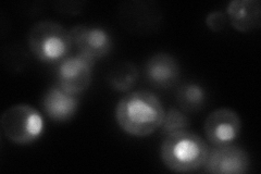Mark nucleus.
<instances>
[{
    "label": "nucleus",
    "mask_w": 261,
    "mask_h": 174,
    "mask_svg": "<svg viewBox=\"0 0 261 174\" xmlns=\"http://www.w3.org/2000/svg\"><path fill=\"white\" fill-rule=\"evenodd\" d=\"M165 108L160 99L148 90H136L122 97L116 107V120L124 133L146 137L161 129Z\"/></svg>",
    "instance_id": "nucleus-1"
},
{
    "label": "nucleus",
    "mask_w": 261,
    "mask_h": 174,
    "mask_svg": "<svg viewBox=\"0 0 261 174\" xmlns=\"http://www.w3.org/2000/svg\"><path fill=\"white\" fill-rule=\"evenodd\" d=\"M210 148L205 139L189 130L170 133L163 139L160 157L166 167L176 173L198 171L205 165Z\"/></svg>",
    "instance_id": "nucleus-2"
},
{
    "label": "nucleus",
    "mask_w": 261,
    "mask_h": 174,
    "mask_svg": "<svg viewBox=\"0 0 261 174\" xmlns=\"http://www.w3.org/2000/svg\"><path fill=\"white\" fill-rule=\"evenodd\" d=\"M32 54L45 63L61 62L73 47L70 31L53 21H40L32 27L28 36Z\"/></svg>",
    "instance_id": "nucleus-3"
},
{
    "label": "nucleus",
    "mask_w": 261,
    "mask_h": 174,
    "mask_svg": "<svg viewBox=\"0 0 261 174\" xmlns=\"http://www.w3.org/2000/svg\"><path fill=\"white\" fill-rule=\"evenodd\" d=\"M2 130L8 140L16 145H30L42 136L44 119L30 105H14L2 115Z\"/></svg>",
    "instance_id": "nucleus-4"
},
{
    "label": "nucleus",
    "mask_w": 261,
    "mask_h": 174,
    "mask_svg": "<svg viewBox=\"0 0 261 174\" xmlns=\"http://www.w3.org/2000/svg\"><path fill=\"white\" fill-rule=\"evenodd\" d=\"M94 63L80 54L65 58L57 69V85L70 95H81L91 85Z\"/></svg>",
    "instance_id": "nucleus-5"
},
{
    "label": "nucleus",
    "mask_w": 261,
    "mask_h": 174,
    "mask_svg": "<svg viewBox=\"0 0 261 174\" xmlns=\"http://www.w3.org/2000/svg\"><path fill=\"white\" fill-rule=\"evenodd\" d=\"M70 35L79 54L94 62L109 55L113 46L111 35L101 27L80 24L71 29Z\"/></svg>",
    "instance_id": "nucleus-6"
},
{
    "label": "nucleus",
    "mask_w": 261,
    "mask_h": 174,
    "mask_svg": "<svg viewBox=\"0 0 261 174\" xmlns=\"http://www.w3.org/2000/svg\"><path fill=\"white\" fill-rule=\"evenodd\" d=\"M242 120L239 113L230 108H219L209 113L203 124L208 142L214 146L230 145L239 137Z\"/></svg>",
    "instance_id": "nucleus-7"
},
{
    "label": "nucleus",
    "mask_w": 261,
    "mask_h": 174,
    "mask_svg": "<svg viewBox=\"0 0 261 174\" xmlns=\"http://www.w3.org/2000/svg\"><path fill=\"white\" fill-rule=\"evenodd\" d=\"M203 168L212 174H244L250 170V157L238 146H215L210 149Z\"/></svg>",
    "instance_id": "nucleus-8"
},
{
    "label": "nucleus",
    "mask_w": 261,
    "mask_h": 174,
    "mask_svg": "<svg viewBox=\"0 0 261 174\" xmlns=\"http://www.w3.org/2000/svg\"><path fill=\"white\" fill-rule=\"evenodd\" d=\"M79 97L65 93L58 85L49 88L43 96L42 107L49 119L55 122H67L76 114Z\"/></svg>",
    "instance_id": "nucleus-9"
},
{
    "label": "nucleus",
    "mask_w": 261,
    "mask_h": 174,
    "mask_svg": "<svg viewBox=\"0 0 261 174\" xmlns=\"http://www.w3.org/2000/svg\"><path fill=\"white\" fill-rule=\"evenodd\" d=\"M147 81L156 88L173 86L179 78V65L174 57L168 54H157L146 62Z\"/></svg>",
    "instance_id": "nucleus-10"
},
{
    "label": "nucleus",
    "mask_w": 261,
    "mask_h": 174,
    "mask_svg": "<svg viewBox=\"0 0 261 174\" xmlns=\"http://www.w3.org/2000/svg\"><path fill=\"white\" fill-rule=\"evenodd\" d=\"M226 15L233 29L241 33H249L261 27L259 0H233L227 5Z\"/></svg>",
    "instance_id": "nucleus-11"
},
{
    "label": "nucleus",
    "mask_w": 261,
    "mask_h": 174,
    "mask_svg": "<svg viewBox=\"0 0 261 174\" xmlns=\"http://www.w3.org/2000/svg\"><path fill=\"white\" fill-rule=\"evenodd\" d=\"M177 104L184 112H197L205 106L207 94L200 85L186 83L177 90Z\"/></svg>",
    "instance_id": "nucleus-12"
},
{
    "label": "nucleus",
    "mask_w": 261,
    "mask_h": 174,
    "mask_svg": "<svg viewBox=\"0 0 261 174\" xmlns=\"http://www.w3.org/2000/svg\"><path fill=\"white\" fill-rule=\"evenodd\" d=\"M138 80V71L133 63L123 62L114 68L110 76V84L118 92H127Z\"/></svg>",
    "instance_id": "nucleus-13"
},
{
    "label": "nucleus",
    "mask_w": 261,
    "mask_h": 174,
    "mask_svg": "<svg viewBox=\"0 0 261 174\" xmlns=\"http://www.w3.org/2000/svg\"><path fill=\"white\" fill-rule=\"evenodd\" d=\"M190 127V120L187 119L185 113L181 110L172 108L166 112L165 119H163L161 129L165 134L173 133V132L187 130Z\"/></svg>",
    "instance_id": "nucleus-14"
},
{
    "label": "nucleus",
    "mask_w": 261,
    "mask_h": 174,
    "mask_svg": "<svg viewBox=\"0 0 261 174\" xmlns=\"http://www.w3.org/2000/svg\"><path fill=\"white\" fill-rule=\"evenodd\" d=\"M227 15L222 11L210 12L206 18V24L209 30L214 32L222 31L227 24Z\"/></svg>",
    "instance_id": "nucleus-15"
}]
</instances>
